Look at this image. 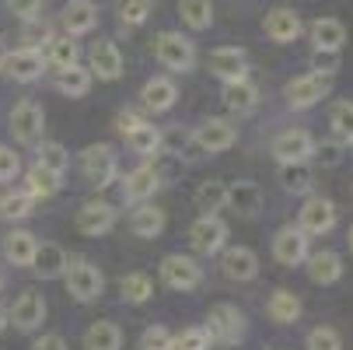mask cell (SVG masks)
<instances>
[{
  "instance_id": "1",
  "label": "cell",
  "mask_w": 353,
  "mask_h": 350,
  "mask_svg": "<svg viewBox=\"0 0 353 350\" xmlns=\"http://www.w3.org/2000/svg\"><path fill=\"white\" fill-rule=\"evenodd\" d=\"M154 57H158V64L165 70L189 74L192 64H196V46L182 32H161V35H154Z\"/></svg>"
},
{
  "instance_id": "2",
  "label": "cell",
  "mask_w": 353,
  "mask_h": 350,
  "mask_svg": "<svg viewBox=\"0 0 353 350\" xmlns=\"http://www.w3.org/2000/svg\"><path fill=\"white\" fill-rule=\"evenodd\" d=\"M329 91H332V74H322V70H308L283 84V98L290 109H312Z\"/></svg>"
},
{
  "instance_id": "3",
  "label": "cell",
  "mask_w": 353,
  "mask_h": 350,
  "mask_svg": "<svg viewBox=\"0 0 353 350\" xmlns=\"http://www.w3.org/2000/svg\"><path fill=\"white\" fill-rule=\"evenodd\" d=\"M63 280H67L70 298H77V302H84V305H88V302H98V298H102V291H105L102 270H98L94 263H88V260H70Z\"/></svg>"
},
{
  "instance_id": "4",
  "label": "cell",
  "mask_w": 353,
  "mask_h": 350,
  "mask_svg": "<svg viewBox=\"0 0 353 350\" xmlns=\"http://www.w3.org/2000/svg\"><path fill=\"white\" fill-rule=\"evenodd\" d=\"M81 172H84V179H88L94 189L112 186L116 175H119L116 151H112L109 144H91V147H84V155H81Z\"/></svg>"
},
{
  "instance_id": "5",
  "label": "cell",
  "mask_w": 353,
  "mask_h": 350,
  "mask_svg": "<svg viewBox=\"0 0 353 350\" xmlns=\"http://www.w3.org/2000/svg\"><path fill=\"white\" fill-rule=\"evenodd\" d=\"M189 245L196 249L199 256H217V253H224V245H228V224H224L217 214H199V217L189 224Z\"/></svg>"
},
{
  "instance_id": "6",
  "label": "cell",
  "mask_w": 353,
  "mask_h": 350,
  "mask_svg": "<svg viewBox=\"0 0 353 350\" xmlns=\"http://www.w3.org/2000/svg\"><path fill=\"white\" fill-rule=\"evenodd\" d=\"M46 70V57L39 53V49H11V53H4V60H0V74L18 81V84H32L39 81Z\"/></svg>"
},
{
  "instance_id": "7",
  "label": "cell",
  "mask_w": 353,
  "mask_h": 350,
  "mask_svg": "<svg viewBox=\"0 0 353 350\" xmlns=\"http://www.w3.org/2000/svg\"><path fill=\"white\" fill-rule=\"evenodd\" d=\"M42 130H46V113L39 102H32V98H25V102H18L11 109V133L18 144L32 147L42 140Z\"/></svg>"
},
{
  "instance_id": "8",
  "label": "cell",
  "mask_w": 353,
  "mask_h": 350,
  "mask_svg": "<svg viewBox=\"0 0 353 350\" xmlns=\"http://www.w3.org/2000/svg\"><path fill=\"white\" fill-rule=\"evenodd\" d=\"M203 329L210 333V343L231 347V343H238V340L245 336V315H241L234 305H214Z\"/></svg>"
},
{
  "instance_id": "9",
  "label": "cell",
  "mask_w": 353,
  "mask_h": 350,
  "mask_svg": "<svg viewBox=\"0 0 353 350\" xmlns=\"http://www.w3.org/2000/svg\"><path fill=\"white\" fill-rule=\"evenodd\" d=\"M161 280L172 287V291H192L203 284V266H199L192 256H182V253H172L161 260Z\"/></svg>"
},
{
  "instance_id": "10",
  "label": "cell",
  "mask_w": 353,
  "mask_h": 350,
  "mask_svg": "<svg viewBox=\"0 0 353 350\" xmlns=\"http://www.w3.org/2000/svg\"><path fill=\"white\" fill-rule=\"evenodd\" d=\"M234 140H238V126L231 119H207L192 130V144L207 155L228 151V147H234Z\"/></svg>"
},
{
  "instance_id": "11",
  "label": "cell",
  "mask_w": 353,
  "mask_h": 350,
  "mask_svg": "<svg viewBox=\"0 0 353 350\" xmlns=\"http://www.w3.org/2000/svg\"><path fill=\"white\" fill-rule=\"evenodd\" d=\"M315 155V140L308 130H283L273 137V158L280 165H294V162H312Z\"/></svg>"
},
{
  "instance_id": "12",
  "label": "cell",
  "mask_w": 353,
  "mask_h": 350,
  "mask_svg": "<svg viewBox=\"0 0 353 350\" xmlns=\"http://www.w3.org/2000/svg\"><path fill=\"white\" fill-rule=\"evenodd\" d=\"M116 207L112 204H105V200H88V204L77 211V217H74V228L81 231V235H91V238H98V235H105V231H112L116 228Z\"/></svg>"
},
{
  "instance_id": "13",
  "label": "cell",
  "mask_w": 353,
  "mask_h": 350,
  "mask_svg": "<svg viewBox=\"0 0 353 350\" xmlns=\"http://www.w3.org/2000/svg\"><path fill=\"white\" fill-rule=\"evenodd\" d=\"M308 235L301 231V228H294V224H283L276 235H273V256H276V263H283V266H301L308 260Z\"/></svg>"
},
{
  "instance_id": "14",
  "label": "cell",
  "mask_w": 353,
  "mask_h": 350,
  "mask_svg": "<svg viewBox=\"0 0 353 350\" xmlns=\"http://www.w3.org/2000/svg\"><path fill=\"white\" fill-rule=\"evenodd\" d=\"M88 70L98 81H119L123 77V53H119V46L109 42V39H98L91 46V53H88Z\"/></svg>"
},
{
  "instance_id": "15",
  "label": "cell",
  "mask_w": 353,
  "mask_h": 350,
  "mask_svg": "<svg viewBox=\"0 0 353 350\" xmlns=\"http://www.w3.org/2000/svg\"><path fill=\"white\" fill-rule=\"evenodd\" d=\"M297 228L305 231L308 238H312V235L332 231V228H336V204H332V200H325V196H308L305 207H301Z\"/></svg>"
},
{
  "instance_id": "16",
  "label": "cell",
  "mask_w": 353,
  "mask_h": 350,
  "mask_svg": "<svg viewBox=\"0 0 353 350\" xmlns=\"http://www.w3.org/2000/svg\"><path fill=\"white\" fill-rule=\"evenodd\" d=\"M11 322L21 329V333H32L46 322V298L39 291H21L11 305Z\"/></svg>"
},
{
  "instance_id": "17",
  "label": "cell",
  "mask_w": 353,
  "mask_h": 350,
  "mask_svg": "<svg viewBox=\"0 0 353 350\" xmlns=\"http://www.w3.org/2000/svg\"><path fill=\"white\" fill-rule=\"evenodd\" d=\"M221 270H224L228 280H238V284L256 280L259 277V256L252 253V249H245V245H231V249H224V256H221Z\"/></svg>"
},
{
  "instance_id": "18",
  "label": "cell",
  "mask_w": 353,
  "mask_h": 350,
  "mask_svg": "<svg viewBox=\"0 0 353 350\" xmlns=\"http://www.w3.org/2000/svg\"><path fill=\"white\" fill-rule=\"evenodd\" d=\"M207 64H210V74L221 77L224 84H228V81H241L245 70H248V57H245V49H238V46H221V49H214Z\"/></svg>"
},
{
  "instance_id": "19",
  "label": "cell",
  "mask_w": 353,
  "mask_h": 350,
  "mask_svg": "<svg viewBox=\"0 0 353 350\" xmlns=\"http://www.w3.org/2000/svg\"><path fill=\"white\" fill-rule=\"evenodd\" d=\"M158 189H161L158 168H154V165H140V168H133V172L126 175V182H123V200H126V204H143V200H150Z\"/></svg>"
},
{
  "instance_id": "20",
  "label": "cell",
  "mask_w": 353,
  "mask_h": 350,
  "mask_svg": "<svg viewBox=\"0 0 353 350\" xmlns=\"http://www.w3.org/2000/svg\"><path fill=\"white\" fill-rule=\"evenodd\" d=\"M221 98H224L228 113H234V116H248L252 109L259 106V88L252 84L248 77H241V81H228L224 91H221Z\"/></svg>"
},
{
  "instance_id": "21",
  "label": "cell",
  "mask_w": 353,
  "mask_h": 350,
  "mask_svg": "<svg viewBox=\"0 0 353 350\" xmlns=\"http://www.w3.org/2000/svg\"><path fill=\"white\" fill-rule=\"evenodd\" d=\"M175 98H179V88L172 77H150L143 88H140V102L143 109L150 113H168L175 106Z\"/></svg>"
},
{
  "instance_id": "22",
  "label": "cell",
  "mask_w": 353,
  "mask_h": 350,
  "mask_svg": "<svg viewBox=\"0 0 353 350\" xmlns=\"http://www.w3.org/2000/svg\"><path fill=\"white\" fill-rule=\"evenodd\" d=\"M263 28H266V35H270L273 42H280V46L294 42L301 32H305V25H301V18H297L290 8H273V11L266 14Z\"/></svg>"
},
{
  "instance_id": "23",
  "label": "cell",
  "mask_w": 353,
  "mask_h": 350,
  "mask_svg": "<svg viewBox=\"0 0 353 350\" xmlns=\"http://www.w3.org/2000/svg\"><path fill=\"white\" fill-rule=\"evenodd\" d=\"M67 253L60 245H53V242H42L39 249H35V260H32V270L42 277V280H57V277H63L67 273Z\"/></svg>"
},
{
  "instance_id": "24",
  "label": "cell",
  "mask_w": 353,
  "mask_h": 350,
  "mask_svg": "<svg viewBox=\"0 0 353 350\" xmlns=\"http://www.w3.org/2000/svg\"><path fill=\"white\" fill-rule=\"evenodd\" d=\"M305 263H308L312 284L329 287V284H336V280L343 277V260H339V253H332V249H322V253H308Z\"/></svg>"
},
{
  "instance_id": "25",
  "label": "cell",
  "mask_w": 353,
  "mask_h": 350,
  "mask_svg": "<svg viewBox=\"0 0 353 350\" xmlns=\"http://www.w3.org/2000/svg\"><path fill=\"white\" fill-rule=\"evenodd\" d=\"M35 249H39V238H35L32 231L18 228V231H11V235L4 238V260H8L11 266H32Z\"/></svg>"
},
{
  "instance_id": "26",
  "label": "cell",
  "mask_w": 353,
  "mask_h": 350,
  "mask_svg": "<svg viewBox=\"0 0 353 350\" xmlns=\"http://www.w3.org/2000/svg\"><path fill=\"white\" fill-rule=\"evenodd\" d=\"M94 25H98V8L91 4V0H70V4L63 8L67 35H88Z\"/></svg>"
},
{
  "instance_id": "27",
  "label": "cell",
  "mask_w": 353,
  "mask_h": 350,
  "mask_svg": "<svg viewBox=\"0 0 353 350\" xmlns=\"http://www.w3.org/2000/svg\"><path fill=\"white\" fill-rule=\"evenodd\" d=\"M308 32H312L315 49H325V53H339L346 42V25L339 18H319V21H312Z\"/></svg>"
},
{
  "instance_id": "28",
  "label": "cell",
  "mask_w": 353,
  "mask_h": 350,
  "mask_svg": "<svg viewBox=\"0 0 353 350\" xmlns=\"http://www.w3.org/2000/svg\"><path fill=\"white\" fill-rule=\"evenodd\" d=\"M46 67H57V74L60 70H70V67H77V57H81V49H77V42H74V35H53L49 39V46H46Z\"/></svg>"
},
{
  "instance_id": "29",
  "label": "cell",
  "mask_w": 353,
  "mask_h": 350,
  "mask_svg": "<svg viewBox=\"0 0 353 350\" xmlns=\"http://www.w3.org/2000/svg\"><path fill=\"white\" fill-rule=\"evenodd\" d=\"M228 207H234L238 214L252 217V214H259L263 207V193L256 182H231L228 186Z\"/></svg>"
},
{
  "instance_id": "30",
  "label": "cell",
  "mask_w": 353,
  "mask_h": 350,
  "mask_svg": "<svg viewBox=\"0 0 353 350\" xmlns=\"http://www.w3.org/2000/svg\"><path fill=\"white\" fill-rule=\"evenodd\" d=\"M192 204H196V211H203V214H217L221 207H228V182H221V179L199 182L196 193H192Z\"/></svg>"
},
{
  "instance_id": "31",
  "label": "cell",
  "mask_w": 353,
  "mask_h": 350,
  "mask_svg": "<svg viewBox=\"0 0 353 350\" xmlns=\"http://www.w3.org/2000/svg\"><path fill=\"white\" fill-rule=\"evenodd\" d=\"M119 347H123V329H119L116 322L102 319V322L88 326V333H84V350H119Z\"/></svg>"
},
{
  "instance_id": "32",
  "label": "cell",
  "mask_w": 353,
  "mask_h": 350,
  "mask_svg": "<svg viewBox=\"0 0 353 350\" xmlns=\"http://www.w3.org/2000/svg\"><path fill=\"white\" fill-rule=\"evenodd\" d=\"M60 179L63 175H57V172H49V168H42L39 162L25 172V193L32 196V200H49L57 189H60Z\"/></svg>"
},
{
  "instance_id": "33",
  "label": "cell",
  "mask_w": 353,
  "mask_h": 350,
  "mask_svg": "<svg viewBox=\"0 0 353 350\" xmlns=\"http://www.w3.org/2000/svg\"><path fill=\"white\" fill-rule=\"evenodd\" d=\"M130 231H133L137 238H158V235L165 231V211L150 207V204L137 207L133 217H130Z\"/></svg>"
},
{
  "instance_id": "34",
  "label": "cell",
  "mask_w": 353,
  "mask_h": 350,
  "mask_svg": "<svg viewBox=\"0 0 353 350\" xmlns=\"http://www.w3.org/2000/svg\"><path fill=\"white\" fill-rule=\"evenodd\" d=\"M179 14L192 32H203L214 25V0H179Z\"/></svg>"
},
{
  "instance_id": "35",
  "label": "cell",
  "mask_w": 353,
  "mask_h": 350,
  "mask_svg": "<svg viewBox=\"0 0 353 350\" xmlns=\"http://www.w3.org/2000/svg\"><path fill=\"white\" fill-rule=\"evenodd\" d=\"M266 312H270L273 322H283V326H287V322H297V319H301V298H297L294 291H273Z\"/></svg>"
},
{
  "instance_id": "36",
  "label": "cell",
  "mask_w": 353,
  "mask_h": 350,
  "mask_svg": "<svg viewBox=\"0 0 353 350\" xmlns=\"http://www.w3.org/2000/svg\"><path fill=\"white\" fill-rule=\"evenodd\" d=\"M91 81H94L91 70L81 67V64L70 67V70H60V74H57V88H60L67 98H84V95L91 91Z\"/></svg>"
},
{
  "instance_id": "37",
  "label": "cell",
  "mask_w": 353,
  "mask_h": 350,
  "mask_svg": "<svg viewBox=\"0 0 353 350\" xmlns=\"http://www.w3.org/2000/svg\"><path fill=\"white\" fill-rule=\"evenodd\" d=\"M315 182V172L308 162H294V165H280V186L287 193H308Z\"/></svg>"
},
{
  "instance_id": "38",
  "label": "cell",
  "mask_w": 353,
  "mask_h": 350,
  "mask_svg": "<svg viewBox=\"0 0 353 350\" xmlns=\"http://www.w3.org/2000/svg\"><path fill=\"white\" fill-rule=\"evenodd\" d=\"M126 144H130V151H133V155L150 158V155H158V151H161V133H158V126L140 123V126L126 137Z\"/></svg>"
},
{
  "instance_id": "39",
  "label": "cell",
  "mask_w": 353,
  "mask_h": 350,
  "mask_svg": "<svg viewBox=\"0 0 353 350\" xmlns=\"http://www.w3.org/2000/svg\"><path fill=\"white\" fill-rule=\"evenodd\" d=\"M119 291H123V302H130V305H143L147 298L154 294V284H150L147 273H126V277L119 280Z\"/></svg>"
},
{
  "instance_id": "40",
  "label": "cell",
  "mask_w": 353,
  "mask_h": 350,
  "mask_svg": "<svg viewBox=\"0 0 353 350\" xmlns=\"http://www.w3.org/2000/svg\"><path fill=\"white\" fill-rule=\"evenodd\" d=\"M32 204H35V200L25 189L4 193V196H0V217H4V221H25L32 214Z\"/></svg>"
},
{
  "instance_id": "41",
  "label": "cell",
  "mask_w": 353,
  "mask_h": 350,
  "mask_svg": "<svg viewBox=\"0 0 353 350\" xmlns=\"http://www.w3.org/2000/svg\"><path fill=\"white\" fill-rule=\"evenodd\" d=\"M329 126L343 144H353V102H336L329 113Z\"/></svg>"
},
{
  "instance_id": "42",
  "label": "cell",
  "mask_w": 353,
  "mask_h": 350,
  "mask_svg": "<svg viewBox=\"0 0 353 350\" xmlns=\"http://www.w3.org/2000/svg\"><path fill=\"white\" fill-rule=\"evenodd\" d=\"M67 162H70V158H67V147H63V144L46 140V144L39 147V165H42V168L63 175V172H67Z\"/></svg>"
},
{
  "instance_id": "43",
  "label": "cell",
  "mask_w": 353,
  "mask_h": 350,
  "mask_svg": "<svg viewBox=\"0 0 353 350\" xmlns=\"http://www.w3.org/2000/svg\"><path fill=\"white\" fill-rule=\"evenodd\" d=\"M172 350H210V333L203 326H189L179 336H172Z\"/></svg>"
},
{
  "instance_id": "44",
  "label": "cell",
  "mask_w": 353,
  "mask_h": 350,
  "mask_svg": "<svg viewBox=\"0 0 353 350\" xmlns=\"http://www.w3.org/2000/svg\"><path fill=\"white\" fill-rule=\"evenodd\" d=\"M150 18V0H123L119 4V21L126 28H140Z\"/></svg>"
},
{
  "instance_id": "45",
  "label": "cell",
  "mask_w": 353,
  "mask_h": 350,
  "mask_svg": "<svg viewBox=\"0 0 353 350\" xmlns=\"http://www.w3.org/2000/svg\"><path fill=\"white\" fill-rule=\"evenodd\" d=\"M305 347H308V350H343V336H339L332 326H319V329L308 333Z\"/></svg>"
},
{
  "instance_id": "46",
  "label": "cell",
  "mask_w": 353,
  "mask_h": 350,
  "mask_svg": "<svg viewBox=\"0 0 353 350\" xmlns=\"http://www.w3.org/2000/svg\"><path fill=\"white\" fill-rule=\"evenodd\" d=\"M49 39H53L49 25H46V21H39V18H28V25H25V32H21L25 49H39V53H42V42L49 46Z\"/></svg>"
},
{
  "instance_id": "47",
  "label": "cell",
  "mask_w": 353,
  "mask_h": 350,
  "mask_svg": "<svg viewBox=\"0 0 353 350\" xmlns=\"http://www.w3.org/2000/svg\"><path fill=\"white\" fill-rule=\"evenodd\" d=\"M140 350H172V333L165 326H150L140 336Z\"/></svg>"
},
{
  "instance_id": "48",
  "label": "cell",
  "mask_w": 353,
  "mask_h": 350,
  "mask_svg": "<svg viewBox=\"0 0 353 350\" xmlns=\"http://www.w3.org/2000/svg\"><path fill=\"white\" fill-rule=\"evenodd\" d=\"M18 172H21V158L14 155V147L0 144V182H14Z\"/></svg>"
},
{
  "instance_id": "49",
  "label": "cell",
  "mask_w": 353,
  "mask_h": 350,
  "mask_svg": "<svg viewBox=\"0 0 353 350\" xmlns=\"http://www.w3.org/2000/svg\"><path fill=\"white\" fill-rule=\"evenodd\" d=\"M312 158H319L325 168L339 165L343 162V140H322V144H315V155Z\"/></svg>"
},
{
  "instance_id": "50",
  "label": "cell",
  "mask_w": 353,
  "mask_h": 350,
  "mask_svg": "<svg viewBox=\"0 0 353 350\" xmlns=\"http://www.w3.org/2000/svg\"><path fill=\"white\" fill-rule=\"evenodd\" d=\"M42 4H46V0H8V8L18 14V18H39V11H42Z\"/></svg>"
},
{
  "instance_id": "51",
  "label": "cell",
  "mask_w": 353,
  "mask_h": 350,
  "mask_svg": "<svg viewBox=\"0 0 353 350\" xmlns=\"http://www.w3.org/2000/svg\"><path fill=\"white\" fill-rule=\"evenodd\" d=\"M336 67H339V53H325V49H315V57H312V70L336 74Z\"/></svg>"
},
{
  "instance_id": "52",
  "label": "cell",
  "mask_w": 353,
  "mask_h": 350,
  "mask_svg": "<svg viewBox=\"0 0 353 350\" xmlns=\"http://www.w3.org/2000/svg\"><path fill=\"white\" fill-rule=\"evenodd\" d=\"M143 119L137 116V113H130V109H123V113H116V133H123V137H130L137 126H140Z\"/></svg>"
},
{
  "instance_id": "53",
  "label": "cell",
  "mask_w": 353,
  "mask_h": 350,
  "mask_svg": "<svg viewBox=\"0 0 353 350\" xmlns=\"http://www.w3.org/2000/svg\"><path fill=\"white\" fill-rule=\"evenodd\" d=\"M32 350H67V340H63L60 333H42V336L32 343Z\"/></svg>"
},
{
  "instance_id": "54",
  "label": "cell",
  "mask_w": 353,
  "mask_h": 350,
  "mask_svg": "<svg viewBox=\"0 0 353 350\" xmlns=\"http://www.w3.org/2000/svg\"><path fill=\"white\" fill-rule=\"evenodd\" d=\"M346 245H350V253H353V224H350V231H346Z\"/></svg>"
},
{
  "instance_id": "55",
  "label": "cell",
  "mask_w": 353,
  "mask_h": 350,
  "mask_svg": "<svg viewBox=\"0 0 353 350\" xmlns=\"http://www.w3.org/2000/svg\"><path fill=\"white\" fill-rule=\"evenodd\" d=\"M4 284H8V277H4V270H0V291H4Z\"/></svg>"
},
{
  "instance_id": "56",
  "label": "cell",
  "mask_w": 353,
  "mask_h": 350,
  "mask_svg": "<svg viewBox=\"0 0 353 350\" xmlns=\"http://www.w3.org/2000/svg\"><path fill=\"white\" fill-rule=\"evenodd\" d=\"M4 53H8V49H4V46H0V60H4Z\"/></svg>"
}]
</instances>
